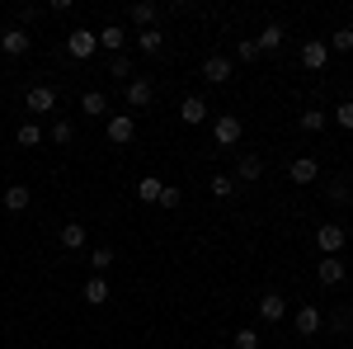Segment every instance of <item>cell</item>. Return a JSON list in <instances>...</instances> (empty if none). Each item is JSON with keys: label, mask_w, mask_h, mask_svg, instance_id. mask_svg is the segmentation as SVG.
Here are the masks:
<instances>
[{"label": "cell", "mask_w": 353, "mask_h": 349, "mask_svg": "<svg viewBox=\"0 0 353 349\" xmlns=\"http://www.w3.org/2000/svg\"><path fill=\"white\" fill-rule=\"evenodd\" d=\"M14 142H19V147H38V142H43V128H38V123L28 118V123H19V133H14Z\"/></svg>", "instance_id": "obj_26"}, {"label": "cell", "mask_w": 353, "mask_h": 349, "mask_svg": "<svg viewBox=\"0 0 353 349\" xmlns=\"http://www.w3.org/2000/svg\"><path fill=\"white\" fill-rule=\"evenodd\" d=\"M48 137H52L57 147H71V137H76V133H71V123H66V118H57V123H52V133H48Z\"/></svg>", "instance_id": "obj_32"}, {"label": "cell", "mask_w": 353, "mask_h": 349, "mask_svg": "<svg viewBox=\"0 0 353 349\" xmlns=\"http://www.w3.org/2000/svg\"><path fill=\"white\" fill-rule=\"evenodd\" d=\"M241 137H245V123L236 113H217V118H212V142H217V147H236Z\"/></svg>", "instance_id": "obj_2"}, {"label": "cell", "mask_w": 353, "mask_h": 349, "mask_svg": "<svg viewBox=\"0 0 353 349\" xmlns=\"http://www.w3.org/2000/svg\"><path fill=\"white\" fill-rule=\"evenodd\" d=\"M85 241H90V232H85L81 222H66V227H61V245H66V250H85Z\"/></svg>", "instance_id": "obj_23"}, {"label": "cell", "mask_w": 353, "mask_h": 349, "mask_svg": "<svg viewBox=\"0 0 353 349\" xmlns=\"http://www.w3.org/2000/svg\"><path fill=\"white\" fill-rule=\"evenodd\" d=\"M28 203H33V189L28 185H10L5 189V208H10V213H24Z\"/></svg>", "instance_id": "obj_18"}, {"label": "cell", "mask_w": 353, "mask_h": 349, "mask_svg": "<svg viewBox=\"0 0 353 349\" xmlns=\"http://www.w3.org/2000/svg\"><path fill=\"white\" fill-rule=\"evenodd\" d=\"M90 269H94V274L113 269V250H109V245H94V250H90Z\"/></svg>", "instance_id": "obj_29"}, {"label": "cell", "mask_w": 353, "mask_h": 349, "mask_svg": "<svg viewBox=\"0 0 353 349\" xmlns=\"http://www.w3.org/2000/svg\"><path fill=\"white\" fill-rule=\"evenodd\" d=\"M104 137H109L113 147H128L137 137V118L132 113H109V118H104Z\"/></svg>", "instance_id": "obj_1"}, {"label": "cell", "mask_w": 353, "mask_h": 349, "mask_svg": "<svg viewBox=\"0 0 353 349\" xmlns=\"http://www.w3.org/2000/svg\"><path fill=\"white\" fill-rule=\"evenodd\" d=\"M231 345H236V349H259L264 340H259V330H254V326H245V330H236V335H231Z\"/></svg>", "instance_id": "obj_30"}, {"label": "cell", "mask_w": 353, "mask_h": 349, "mask_svg": "<svg viewBox=\"0 0 353 349\" xmlns=\"http://www.w3.org/2000/svg\"><path fill=\"white\" fill-rule=\"evenodd\" d=\"M109 293H113V288H109V279H104V274H94V279L81 288V297L90 302V307H104V302H109Z\"/></svg>", "instance_id": "obj_16"}, {"label": "cell", "mask_w": 353, "mask_h": 349, "mask_svg": "<svg viewBox=\"0 0 353 349\" xmlns=\"http://www.w3.org/2000/svg\"><path fill=\"white\" fill-rule=\"evenodd\" d=\"M288 180H292V185H316V180H321V165H316V156H297V161L288 165Z\"/></svg>", "instance_id": "obj_8"}, {"label": "cell", "mask_w": 353, "mask_h": 349, "mask_svg": "<svg viewBox=\"0 0 353 349\" xmlns=\"http://www.w3.org/2000/svg\"><path fill=\"white\" fill-rule=\"evenodd\" d=\"M259 317H264V321H283V317H288V297L283 293H264L259 297Z\"/></svg>", "instance_id": "obj_15"}, {"label": "cell", "mask_w": 353, "mask_h": 349, "mask_svg": "<svg viewBox=\"0 0 353 349\" xmlns=\"http://www.w3.org/2000/svg\"><path fill=\"white\" fill-rule=\"evenodd\" d=\"M109 76H132V62H128V57L118 53V57L109 62Z\"/></svg>", "instance_id": "obj_36"}, {"label": "cell", "mask_w": 353, "mask_h": 349, "mask_svg": "<svg viewBox=\"0 0 353 349\" xmlns=\"http://www.w3.org/2000/svg\"><path fill=\"white\" fill-rule=\"evenodd\" d=\"M24 104H28V113H52L57 109V90L52 85H28Z\"/></svg>", "instance_id": "obj_7"}, {"label": "cell", "mask_w": 353, "mask_h": 349, "mask_svg": "<svg viewBox=\"0 0 353 349\" xmlns=\"http://www.w3.org/2000/svg\"><path fill=\"white\" fill-rule=\"evenodd\" d=\"M28 48H33V33H28V28H5V33H0V53L5 57H24Z\"/></svg>", "instance_id": "obj_6"}, {"label": "cell", "mask_w": 353, "mask_h": 349, "mask_svg": "<svg viewBox=\"0 0 353 349\" xmlns=\"http://www.w3.org/2000/svg\"><path fill=\"white\" fill-rule=\"evenodd\" d=\"M316 245H321V255H344L349 232H344V227H321V232H316Z\"/></svg>", "instance_id": "obj_10"}, {"label": "cell", "mask_w": 353, "mask_h": 349, "mask_svg": "<svg viewBox=\"0 0 353 349\" xmlns=\"http://www.w3.org/2000/svg\"><path fill=\"white\" fill-rule=\"evenodd\" d=\"M259 175H264V161H259L254 151H245L241 161H236V180H245V185H250V180H259Z\"/></svg>", "instance_id": "obj_20"}, {"label": "cell", "mask_w": 353, "mask_h": 349, "mask_svg": "<svg viewBox=\"0 0 353 349\" xmlns=\"http://www.w3.org/2000/svg\"><path fill=\"white\" fill-rule=\"evenodd\" d=\"M128 15H132L137 33H141V28H156V19H161V5H156V0H137Z\"/></svg>", "instance_id": "obj_13"}, {"label": "cell", "mask_w": 353, "mask_h": 349, "mask_svg": "<svg viewBox=\"0 0 353 349\" xmlns=\"http://www.w3.org/2000/svg\"><path fill=\"white\" fill-rule=\"evenodd\" d=\"M325 48H330V53H353V28H334Z\"/></svg>", "instance_id": "obj_28"}, {"label": "cell", "mask_w": 353, "mask_h": 349, "mask_svg": "<svg viewBox=\"0 0 353 349\" xmlns=\"http://www.w3.org/2000/svg\"><path fill=\"white\" fill-rule=\"evenodd\" d=\"M283 38H288L283 24H264V33H259L254 43H259V53H278V48H283Z\"/></svg>", "instance_id": "obj_22"}, {"label": "cell", "mask_w": 353, "mask_h": 349, "mask_svg": "<svg viewBox=\"0 0 353 349\" xmlns=\"http://www.w3.org/2000/svg\"><path fill=\"white\" fill-rule=\"evenodd\" d=\"M254 57H259V43H254V38H245L241 48H236V62H254Z\"/></svg>", "instance_id": "obj_35"}, {"label": "cell", "mask_w": 353, "mask_h": 349, "mask_svg": "<svg viewBox=\"0 0 353 349\" xmlns=\"http://www.w3.org/2000/svg\"><path fill=\"white\" fill-rule=\"evenodd\" d=\"M316 279H321L325 288H339V283L349 279V265H344L339 255H321V265H316Z\"/></svg>", "instance_id": "obj_5"}, {"label": "cell", "mask_w": 353, "mask_h": 349, "mask_svg": "<svg viewBox=\"0 0 353 349\" xmlns=\"http://www.w3.org/2000/svg\"><path fill=\"white\" fill-rule=\"evenodd\" d=\"M330 113H321V109H301V133H325Z\"/></svg>", "instance_id": "obj_25"}, {"label": "cell", "mask_w": 353, "mask_h": 349, "mask_svg": "<svg viewBox=\"0 0 353 349\" xmlns=\"http://www.w3.org/2000/svg\"><path fill=\"white\" fill-rule=\"evenodd\" d=\"M94 38H99V48H109L113 57L123 53V43H128V33H123V28H118V24H104V28H99V33H94Z\"/></svg>", "instance_id": "obj_19"}, {"label": "cell", "mask_w": 353, "mask_h": 349, "mask_svg": "<svg viewBox=\"0 0 353 349\" xmlns=\"http://www.w3.org/2000/svg\"><path fill=\"white\" fill-rule=\"evenodd\" d=\"M231 76H236V62H231V57L212 53L208 62H203V81H208V85H226Z\"/></svg>", "instance_id": "obj_4"}, {"label": "cell", "mask_w": 353, "mask_h": 349, "mask_svg": "<svg viewBox=\"0 0 353 349\" xmlns=\"http://www.w3.org/2000/svg\"><path fill=\"white\" fill-rule=\"evenodd\" d=\"M151 100H156V85H151V81H141V76L128 81V104H132V109H146Z\"/></svg>", "instance_id": "obj_17"}, {"label": "cell", "mask_w": 353, "mask_h": 349, "mask_svg": "<svg viewBox=\"0 0 353 349\" xmlns=\"http://www.w3.org/2000/svg\"><path fill=\"white\" fill-rule=\"evenodd\" d=\"M94 48H99V38H94V28H71V33H66V53L76 57V62H90V57H94Z\"/></svg>", "instance_id": "obj_3"}, {"label": "cell", "mask_w": 353, "mask_h": 349, "mask_svg": "<svg viewBox=\"0 0 353 349\" xmlns=\"http://www.w3.org/2000/svg\"><path fill=\"white\" fill-rule=\"evenodd\" d=\"M325 62H330V48L321 43V38L301 43V66H306V71H325Z\"/></svg>", "instance_id": "obj_12"}, {"label": "cell", "mask_w": 353, "mask_h": 349, "mask_svg": "<svg viewBox=\"0 0 353 349\" xmlns=\"http://www.w3.org/2000/svg\"><path fill=\"white\" fill-rule=\"evenodd\" d=\"M161 189H165V180L141 175V180H137V198H141V203H161Z\"/></svg>", "instance_id": "obj_21"}, {"label": "cell", "mask_w": 353, "mask_h": 349, "mask_svg": "<svg viewBox=\"0 0 353 349\" xmlns=\"http://www.w3.org/2000/svg\"><path fill=\"white\" fill-rule=\"evenodd\" d=\"M179 118H184V128H198V123H208V118H212V109H208L203 95H189V100L179 104Z\"/></svg>", "instance_id": "obj_9"}, {"label": "cell", "mask_w": 353, "mask_h": 349, "mask_svg": "<svg viewBox=\"0 0 353 349\" xmlns=\"http://www.w3.org/2000/svg\"><path fill=\"white\" fill-rule=\"evenodd\" d=\"M325 198H330V203H349V198H353V189L344 185V180H330V189H325Z\"/></svg>", "instance_id": "obj_31"}, {"label": "cell", "mask_w": 353, "mask_h": 349, "mask_svg": "<svg viewBox=\"0 0 353 349\" xmlns=\"http://www.w3.org/2000/svg\"><path fill=\"white\" fill-rule=\"evenodd\" d=\"M334 123H339V128H349V133H353V100H344V104L334 109Z\"/></svg>", "instance_id": "obj_33"}, {"label": "cell", "mask_w": 353, "mask_h": 349, "mask_svg": "<svg viewBox=\"0 0 353 349\" xmlns=\"http://www.w3.org/2000/svg\"><path fill=\"white\" fill-rule=\"evenodd\" d=\"M349 321H353V307H349Z\"/></svg>", "instance_id": "obj_37"}, {"label": "cell", "mask_w": 353, "mask_h": 349, "mask_svg": "<svg viewBox=\"0 0 353 349\" xmlns=\"http://www.w3.org/2000/svg\"><path fill=\"white\" fill-rule=\"evenodd\" d=\"M292 326H297V335H316V330L325 326V317H321V312H316L311 302H301L297 312H292Z\"/></svg>", "instance_id": "obj_11"}, {"label": "cell", "mask_w": 353, "mask_h": 349, "mask_svg": "<svg viewBox=\"0 0 353 349\" xmlns=\"http://www.w3.org/2000/svg\"><path fill=\"white\" fill-rule=\"evenodd\" d=\"M208 194H212V198H231V194H236V175H212Z\"/></svg>", "instance_id": "obj_27"}, {"label": "cell", "mask_w": 353, "mask_h": 349, "mask_svg": "<svg viewBox=\"0 0 353 349\" xmlns=\"http://www.w3.org/2000/svg\"><path fill=\"white\" fill-rule=\"evenodd\" d=\"M179 203H184V194H179L174 185H165L161 189V208H179Z\"/></svg>", "instance_id": "obj_34"}, {"label": "cell", "mask_w": 353, "mask_h": 349, "mask_svg": "<svg viewBox=\"0 0 353 349\" xmlns=\"http://www.w3.org/2000/svg\"><path fill=\"white\" fill-rule=\"evenodd\" d=\"M137 48H141L146 57H156L165 48V33H161V28H141V33H137Z\"/></svg>", "instance_id": "obj_24"}, {"label": "cell", "mask_w": 353, "mask_h": 349, "mask_svg": "<svg viewBox=\"0 0 353 349\" xmlns=\"http://www.w3.org/2000/svg\"><path fill=\"white\" fill-rule=\"evenodd\" d=\"M81 113L85 118H109V95H104V90H85L81 95Z\"/></svg>", "instance_id": "obj_14"}]
</instances>
